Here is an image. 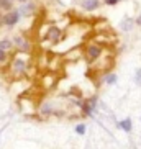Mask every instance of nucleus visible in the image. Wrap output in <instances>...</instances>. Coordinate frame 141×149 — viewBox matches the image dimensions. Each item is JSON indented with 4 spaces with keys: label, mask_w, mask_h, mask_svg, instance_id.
Returning <instances> with one entry per match:
<instances>
[{
    "label": "nucleus",
    "mask_w": 141,
    "mask_h": 149,
    "mask_svg": "<svg viewBox=\"0 0 141 149\" xmlns=\"http://www.w3.org/2000/svg\"><path fill=\"white\" fill-rule=\"evenodd\" d=\"M105 82L110 84V85H112V84H115V82H117V75H115V74H108L105 77Z\"/></svg>",
    "instance_id": "obj_12"
},
{
    "label": "nucleus",
    "mask_w": 141,
    "mask_h": 149,
    "mask_svg": "<svg viewBox=\"0 0 141 149\" xmlns=\"http://www.w3.org/2000/svg\"><path fill=\"white\" fill-rule=\"evenodd\" d=\"M48 38H49V41H59L61 40V30L56 26H51V30L48 33Z\"/></svg>",
    "instance_id": "obj_4"
},
{
    "label": "nucleus",
    "mask_w": 141,
    "mask_h": 149,
    "mask_svg": "<svg viewBox=\"0 0 141 149\" xmlns=\"http://www.w3.org/2000/svg\"><path fill=\"white\" fill-rule=\"evenodd\" d=\"M0 25H2V17H0Z\"/></svg>",
    "instance_id": "obj_18"
},
{
    "label": "nucleus",
    "mask_w": 141,
    "mask_h": 149,
    "mask_svg": "<svg viewBox=\"0 0 141 149\" xmlns=\"http://www.w3.org/2000/svg\"><path fill=\"white\" fill-rule=\"evenodd\" d=\"M118 126L123 130L125 133H131V130H133V123H131V120L130 118H125V120H121V121L118 123Z\"/></svg>",
    "instance_id": "obj_5"
},
{
    "label": "nucleus",
    "mask_w": 141,
    "mask_h": 149,
    "mask_svg": "<svg viewBox=\"0 0 141 149\" xmlns=\"http://www.w3.org/2000/svg\"><path fill=\"white\" fill-rule=\"evenodd\" d=\"M80 5H82L84 10H97L100 7V2L98 0H82Z\"/></svg>",
    "instance_id": "obj_3"
},
{
    "label": "nucleus",
    "mask_w": 141,
    "mask_h": 149,
    "mask_svg": "<svg viewBox=\"0 0 141 149\" xmlns=\"http://www.w3.org/2000/svg\"><path fill=\"white\" fill-rule=\"evenodd\" d=\"M20 2H27V0H20Z\"/></svg>",
    "instance_id": "obj_19"
},
{
    "label": "nucleus",
    "mask_w": 141,
    "mask_h": 149,
    "mask_svg": "<svg viewBox=\"0 0 141 149\" xmlns=\"http://www.w3.org/2000/svg\"><path fill=\"white\" fill-rule=\"evenodd\" d=\"M5 59H7V53H5V51H2V49H0V62H3Z\"/></svg>",
    "instance_id": "obj_15"
},
{
    "label": "nucleus",
    "mask_w": 141,
    "mask_h": 149,
    "mask_svg": "<svg viewBox=\"0 0 141 149\" xmlns=\"http://www.w3.org/2000/svg\"><path fill=\"white\" fill-rule=\"evenodd\" d=\"M12 48H13V43H12V41H8V40L0 41V49H2V51H5V53H7V51H10Z\"/></svg>",
    "instance_id": "obj_7"
},
{
    "label": "nucleus",
    "mask_w": 141,
    "mask_h": 149,
    "mask_svg": "<svg viewBox=\"0 0 141 149\" xmlns=\"http://www.w3.org/2000/svg\"><path fill=\"white\" fill-rule=\"evenodd\" d=\"M133 20L131 18H125L123 22H121V30H125V31H128V30H131L133 28Z\"/></svg>",
    "instance_id": "obj_8"
},
{
    "label": "nucleus",
    "mask_w": 141,
    "mask_h": 149,
    "mask_svg": "<svg viewBox=\"0 0 141 149\" xmlns=\"http://www.w3.org/2000/svg\"><path fill=\"white\" fill-rule=\"evenodd\" d=\"M135 82H136V85L141 87V67H138L136 72H135Z\"/></svg>",
    "instance_id": "obj_10"
},
{
    "label": "nucleus",
    "mask_w": 141,
    "mask_h": 149,
    "mask_svg": "<svg viewBox=\"0 0 141 149\" xmlns=\"http://www.w3.org/2000/svg\"><path fill=\"white\" fill-rule=\"evenodd\" d=\"M136 25H141V17L138 18V20H136Z\"/></svg>",
    "instance_id": "obj_17"
},
{
    "label": "nucleus",
    "mask_w": 141,
    "mask_h": 149,
    "mask_svg": "<svg viewBox=\"0 0 141 149\" xmlns=\"http://www.w3.org/2000/svg\"><path fill=\"white\" fill-rule=\"evenodd\" d=\"M22 13L23 15H31V13H33V5H27V7H23Z\"/></svg>",
    "instance_id": "obj_13"
},
{
    "label": "nucleus",
    "mask_w": 141,
    "mask_h": 149,
    "mask_svg": "<svg viewBox=\"0 0 141 149\" xmlns=\"http://www.w3.org/2000/svg\"><path fill=\"white\" fill-rule=\"evenodd\" d=\"M20 12H17V10H12V12H8V13L5 15L3 18H2V22L7 25V26H13L15 23L18 22V18H20Z\"/></svg>",
    "instance_id": "obj_1"
},
{
    "label": "nucleus",
    "mask_w": 141,
    "mask_h": 149,
    "mask_svg": "<svg viewBox=\"0 0 141 149\" xmlns=\"http://www.w3.org/2000/svg\"><path fill=\"white\" fill-rule=\"evenodd\" d=\"M13 66H15V69H17V70H25L27 64H25L23 61H15V64H13Z\"/></svg>",
    "instance_id": "obj_11"
},
{
    "label": "nucleus",
    "mask_w": 141,
    "mask_h": 149,
    "mask_svg": "<svg viewBox=\"0 0 141 149\" xmlns=\"http://www.w3.org/2000/svg\"><path fill=\"white\" fill-rule=\"evenodd\" d=\"M118 2H121V0H105L107 5H115V3H118Z\"/></svg>",
    "instance_id": "obj_16"
},
{
    "label": "nucleus",
    "mask_w": 141,
    "mask_h": 149,
    "mask_svg": "<svg viewBox=\"0 0 141 149\" xmlns=\"http://www.w3.org/2000/svg\"><path fill=\"white\" fill-rule=\"evenodd\" d=\"M75 133H77V134H85V125H82V123L77 125V126H75Z\"/></svg>",
    "instance_id": "obj_14"
},
{
    "label": "nucleus",
    "mask_w": 141,
    "mask_h": 149,
    "mask_svg": "<svg viewBox=\"0 0 141 149\" xmlns=\"http://www.w3.org/2000/svg\"><path fill=\"white\" fill-rule=\"evenodd\" d=\"M100 54H102V48H100V46H89V48H87V57L90 59V61L97 59Z\"/></svg>",
    "instance_id": "obj_2"
},
{
    "label": "nucleus",
    "mask_w": 141,
    "mask_h": 149,
    "mask_svg": "<svg viewBox=\"0 0 141 149\" xmlns=\"http://www.w3.org/2000/svg\"><path fill=\"white\" fill-rule=\"evenodd\" d=\"M12 8V0H0V10H10Z\"/></svg>",
    "instance_id": "obj_9"
},
{
    "label": "nucleus",
    "mask_w": 141,
    "mask_h": 149,
    "mask_svg": "<svg viewBox=\"0 0 141 149\" xmlns=\"http://www.w3.org/2000/svg\"><path fill=\"white\" fill-rule=\"evenodd\" d=\"M15 43L20 46V49H22V51H28V49H30V44L23 40L22 36H17V38H15Z\"/></svg>",
    "instance_id": "obj_6"
}]
</instances>
